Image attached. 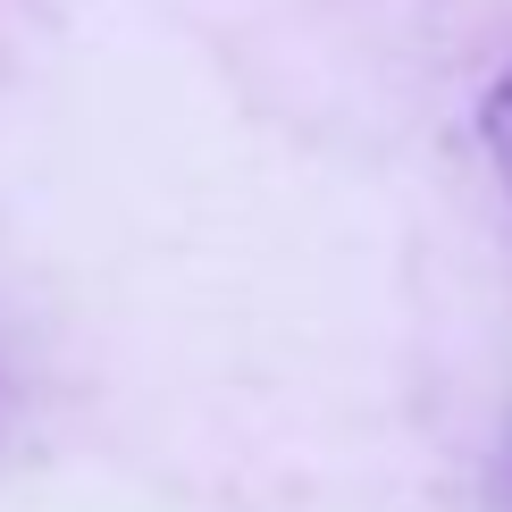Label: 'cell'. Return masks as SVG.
<instances>
[{
    "label": "cell",
    "mask_w": 512,
    "mask_h": 512,
    "mask_svg": "<svg viewBox=\"0 0 512 512\" xmlns=\"http://www.w3.org/2000/svg\"><path fill=\"white\" fill-rule=\"evenodd\" d=\"M479 143H487V160H496V177L512 194V68L487 84V101H479Z\"/></svg>",
    "instance_id": "1"
}]
</instances>
